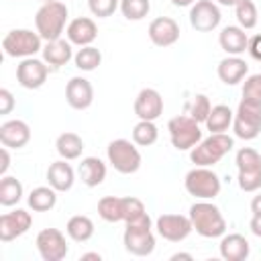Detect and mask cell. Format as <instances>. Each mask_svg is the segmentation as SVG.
Listing matches in <instances>:
<instances>
[{
	"mask_svg": "<svg viewBox=\"0 0 261 261\" xmlns=\"http://www.w3.org/2000/svg\"><path fill=\"white\" fill-rule=\"evenodd\" d=\"M194 230L204 239H218L226 232V220L216 204L210 200H200L190 206L188 212Z\"/></svg>",
	"mask_w": 261,
	"mask_h": 261,
	"instance_id": "6da1fadb",
	"label": "cell"
},
{
	"mask_svg": "<svg viewBox=\"0 0 261 261\" xmlns=\"http://www.w3.org/2000/svg\"><path fill=\"white\" fill-rule=\"evenodd\" d=\"M67 16H69V10L63 2H59V0L45 2L35 14V27H37V33L41 35V39L45 43L61 39V33L67 29L65 27Z\"/></svg>",
	"mask_w": 261,
	"mask_h": 261,
	"instance_id": "7a4b0ae2",
	"label": "cell"
},
{
	"mask_svg": "<svg viewBox=\"0 0 261 261\" xmlns=\"http://www.w3.org/2000/svg\"><path fill=\"white\" fill-rule=\"evenodd\" d=\"M124 249L135 257H147L155 251V234L151 226V216L143 214L141 218L126 222L124 234H122Z\"/></svg>",
	"mask_w": 261,
	"mask_h": 261,
	"instance_id": "3957f363",
	"label": "cell"
},
{
	"mask_svg": "<svg viewBox=\"0 0 261 261\" xmlns=\"http://www.w3.org/2000/svg\"><path fill=\"white\" fill-rule=\"evenodd\" d=\"M232 147H234V139L228 137L226 133H210V137L202 139L196 147L190 149V159L200 167H212Z\"/></svg>",
	"mask_w": 261,
	"mask_h": 261,
	"instance_id": "277c9868",
	"label": "cell"
},
{
	"mask_svg": "<svg viewBox=\"0 0 261 261\" xmlns=\"http://www.w3.org/2000/svg\"><path fill=\"white\" fill-rule=\"evenodd\" d=\"M239 175L237 184L243 192H257L261 190V153L253 147H243L237 151L234 157Z\"/></svg>",
	"mask_w": 261,
	"mask_h": 261,
	"instance_id": "5b68a950",
	"label": "cell"
},
{
	"mask_svg": "<svg viewBox=\"0 0 261 261\" xmlns=\"http://www.w3.org/2000/svg\"><path fill=\"white\" fill-rule=\"evenodd\" d=\"M2 49L6 57H35L39 51H43V39L41 35L29 29H12L2 39Z\"/></svg>",
	"mask_w": 261,
	"mask_h": 261,
	"instance_id": "8992f818",
	"label": "cell"
},
{
	"mask_svg": "<svg viewBox=\"0 0 261 261\" xmlns=\"http://www.w3.org/2000/svg\"><path fill=\"white\" fill-rule=\"evenodd\" d=\"M184 186H186V192L198 200H214L222 188L220 177L210 167H200V165H196L186 173Z\"/></svg>",
	"mask_w": 261,
	"mask_h": 261,
	"instance_id": "52a82bcc",
	"label": "cell"
},
{
	"mask_svg": "<svg viewBox=\"0 0 261 261\" xmlns=\"http://www.w3.org/2000/svg\"><path fill=\"white\" fill-rule=\"evenodd\" d=\"M106 157H108V163L118 173H124V175H130V173L139 171L141 161H143L137 145L133 141H128V139L110 141L108 147H106Z\"/></svg>",
	"mask_w": 261,
	"mask_h": 261,
	"instance_id": "ba28073f",
	"label": "cell"
},
{
	"mask_svg": "<svg viewBox=\"0 0 261 261\" xmlns=\"http://www.w3.org/2000/svg\"><path fill=\"white\" fill-rule=\"evenodd\" d=\"M232 130H234V137L243 141L257 139L261 133V104L243 98L232 118Z\"/></svg>",
	"mask_w": 261,
	"mask_h": 261,
	"instance_id": "9c48e42d",
	"label": "cell"
},
{
	"mask_svg": "<svg viewBox=\"0 0 261 261\" xmlns=\"http://www.w3.org/2000/svg\"><path fill=\"white\" fill-rule=\"evenodd\" d=\"M167 130H169L171 145H173L177 151H190L192 147H196V145L202 141L200 122H196L190 114L173 116V118L167 122Z\"/></svg>",
	"mask_w": 261,
	"mask_h": 261,
	"instance_id": "30bf717a",
	"label": "cell"
},
{
	"mask_svg": "<svg viewBox=\"0 0 261 261\" xmlns=\"http://www.w3.org/2000/svg\"><path fill=\"white\" fill-rule=\"evenodd\" d=\"M35 245L43 261H61L69 253L65 234L59 228H43L37 234Z\"/></svg>",
	"mask_w": 261,
	"mask_h": 261,
	"instance_id": "8fae6325",
	"label": "cell"
},
{
	"mask_svg": "<svg viewBox=\"0 0 261 261\" xmlns=\"http://www.w3.org/2000/svg\"><path fill=\"white\" fill-rule=\"evenodd\" d=\"M220 20H222L220 8L212 0H198L190 8V24L198 33H210L218 29Z\"/></svg>",
	"mask_w": 261,
	"mask_h": 261,
	"instance_id": "7c38bea8",
	"label": "cell"
},
{
	"mask_svg": "<svg viewBox=\"0 0 261 261\" xmlns=\"http://www.w3.org/2000/svg\"><path fill=\"white\" fill-rule=\"evenodd\" d=\"M155 228H157V234L169 243H179L188 239L190 232L194 230L190 216H184V214H161L155 220Z\"/></svg>",
	"mask_w": 261,
	"mask_h": 261,
	"instance_id": "4fadbf2b",
	"label": "cell"
},
{
	"mask_svg": "<svg viewBox=\"0 0 261 261\" xmlns=\"http://www.w3.org/2000/svg\"><path fill=\"white\" fill-rule=\"evenodd\" d=\"M47 75H49V65L45 63V59L24 57L16 65V82L27 90L41 88L47 82Z\"/></svg>",
	"mask_w": 261,
	"mask_h": 261,
	"instance_id": "5bb4252c",
	"label": "cell"
},
{
	"mask_svg": "<svg viewBox=\"0 0 261 261\" xmlns=\"http://www.w3.org/2000/svg\"><path fill=\"white\" fill-rule=\"evenodd\" d=\"M33 224V216L31 212L16 208L12 212H4L0 216V241L2 243H10L18 237H22Z\"/></svg>",
	"mask_w": 261,
	"mask_h": 261,
	"instance_id": "9a60e30c",
	"label": "cell"
},
{
	"mask_svg": "<svg viewBox=\"0 0 261 261\" xmlns=\"http://www.w3.org/2000/svg\"><path fill=\"white\" fill-rule=\"evenodd\" d=\"M149 39L157 47H171L179 39V24L171 16H157L149 22Z\"/></svg>",
	"mask_w": 261,
	"mask_h": 261,
	"instance_id": "2e32d148",
	"label": "cell"
},
{
	"mask_svg": "<svg viewBox=\"0 0 261 261\" xmlns=\"http://www.w3.org/2000/svg\"><path fill=\"white\" fill-rule=\"evenodd\" d=\"M133 108L139 120H157L163 114V98L155 88H143L137 94Z\"/></svg>",
	"mask_w": 261,
	"mask_h": 261,
	"instance_id": "e0dca14e",
	"label": "cell"
},
{
	"mask_svg": "<svg viewBox=\"0 0 261 261\" xmlns=\"http://www.w3.org/2000/svg\"><path fill=\"white\" fill-rule=\"evenodd\" d=\"M65 100H67V104H69L71 108H75V110H86V108H90L92 102H94V88H92L90 80L80 77V75L71 77V80L67 82V86H65Z\"/></svg>",
	"mask_w": 261,
	"mask_h": 261,
	"instance_id": "ac0fdd59",
	"label": "cell"
},
{
	"mask_svg": "<svg viewBox=\"0 0 261 261\" xmlns=\"http://www.w3.org/2000/svg\"><path fill=\"white\" fill-rule=\"evenodd\" d=\"M65 37L71 45H77V47H86V45H92L98 37V27L92 18L88 16H77L73 20L67 22V29H65Z\"/></svg>",
	"mask_w": 261,
	"mask_h": 261,
	"instance_id": "d6986e66",
	"label": "cell"
},
{
	"mask_svg": "<svg viewBox=\"0 0 261 261\" xmlns=\"http://www.w3.org/2000/svg\"><path fill=\"white\" fill-rule=\"evenodd\" d=\"M31 141V128L24 120L12 118L0 124V143L8 149H22Z\"/></svg>",
	"mask_w": 261,
	"mask_h": 261,
	"instance_id": "ffe728a7",
	"label": "cell"
},
{
	"mask_svg": "<svg viewBox=\"0 0 261 261\" xmlns=\"http://www.w3.org/2000/svg\"><path fill=\"white\" fill-rule=\"evenodd\" d=\"M218 45L226 55H241L249 47V35L239 24H228L220 31Z\"/></svg>",
	"mask_w": 261,
	"mask_h": 261,
	"instance_id": "44dd1931",
	"label": "cell"
},
{
	"mask_svg": "<svg viewBox=\"0 0 261 261\" xmlns=\"http://www.w3.org/2000/svg\"><path fill=\"white\" fill-rule=\"evenodd\" d=\"M218 251L224 261H245L251 253V245L243 234L230 232V234H222Z\"/></svg>",
	"mask_w": 261,
	"mask_h": 261,
	"instance_id": "7402d4cb",
	"label": "cell"
},
{
	"mask_svg": "<svg viewBox=\"0 0 261 261\" xmlns=\"http://www.w3.org/2000/svg\"><path fill=\"white\" fill-rule=\"evenodd\" d=\"M216 73H218V77H220L222 84L234 86V84H239V82L245 80V75L249 73V65H247V61L241 59L239 55H226V57L218 63Z\"/></svg>",
	"mask_w": 261,
	"mask_h": 261,
	"instance_id": "603a6c76",
	"label": "cell"
},
{
	"mask_svg": "<svg viewBox=\"0 0 261 261\" xmlns=\"http://www.w3.org/2000/svg\"><path fill=\"white\" fill-rule=\"evenodd\" d=\"M41 53H43L45 63L49 67H53V69H59L61 65H65V63H69L73 59V49H71V43L67 39L47 41Z\"/></svg>",
	"mask_w": 261,
	"mask_h": 261,
	"instance_id": "cb8c5ba5",
	"label": "cell"
},
{
	"mask_svg": "<svg viewBox=\"0 0 261 261\" xmlns=\"http://www.w3.org/2000/svg\"><path fill=\"white\" fill-rule=\"evenodd\" d=\"M47 181L57 192H69L75 181V171L67 163V159H57L47 169Z\"/></svg>",
	"mask_w": 261,
	"mask_h": 261,
	"instance_id": "d4e9b609",
	"label": "cell"
},
{
	"mask_svg": "<svg viewBox=\"0 0 261 261\" xmlns=\"http://www.w3.org/2000/svg\"><path fill=\"white\" fill-rule=\"evenodd\" d=\"M77 175L84 186L96 188L106 179V163L100 157H84L77 165Z\"/></svg>",
	"mask_w": 261,
	"mask_h": 261,
	"instance_id": "484cf974",
	"label": "cell"
},
{
	"mask_svg": "<svg viewBox=\"0 0 261 261\" xmlns=\"http://www.w3.org/2000/svg\"><path fill=\"white\" fill-rule=\"evenodd\" d=\"M55 151L61 159H67V161H73L82 155L84 151V141L77 133H71V130H65L61 133L57 139H55Z\"/></svg>",
	"mask_w": 261,
	"mask_h": 261,
	"instance_id": "4316f807",
	"label": "cell"
},
{
	"mask_svg": "<svg viewBox=\"0 0 261 261\" xmlns=\"http://www.w3.org/2000/svg\"><path fill=\"white\" fill-rule=\"evenodd\" d=\"M29 208L35 210V212H47L51 208H55L57 204V190L51 188V186H39V188H33L29 198Z\"/></svg>",
	"mask_w": 261,
	"mask_h": 261,
	"instance_id": "83f0119b",
	"label": "cell"
},
{
	"mask_svg": "<svg viewBox=\"0 0 261 261\" xmlns=\"http://www.w3.org/2000/svg\"><path fill=\"white\" fill-rule=\"evenodd\" d=\"M65 232H67V237H69L71 241H75V243H86V241H90V239L94 237V222H92V218L86 216V214H75V216H71V218L67 220Z\"/></svg>",
	"mask_w": 261,
	"mask_h": 261,
	"instance_id": "f1b7e54d",
	"label": "cell"
},
{
	"mask_svg": "<svg viewBox=\"0 0 261 261\" xmlns=\"http://www.w3.org/2000/svg\"><path fill=\"white\" fill-rule=\"evenodd\" d=\"M232 118H234V112L226 104H216L212 106L204 124L210 133H226L228 126H232Z\"/></svg>",
	"mask_w": 261,
	"mask_h": 261,
	"instance_id": "f546056e",
	"label": "cell"
},
{
	"mask_svg": "<svg viewBox=\"0 0 261 261\" xmlns=\"http://www.w3.org/2000/svg\"><path fill=\"white\" fill-rule=\"evenodd\" d=\"M22 194H24V190H22L20 179H16L12 175H2L0 177V204L2 206L8 208V206L18 204L22 200Z\"/></svg>",
	"mask_w": 261,
	"mask_h": 261,
	"instance_id": "4dcf8cb0",
	"label": "cell"
},
{
	"mask_svg": "<svg viewBox=\"0 0 261 261\" xmlns=\"http://www.w3.org/2000/svg\"><path fill=\"white\" fill-rule=\"evenodd\" d=\"M98 216L106 222L122 220V198L120 196H104L98 202Z\"/></svg>",
	"mask_w": 261,
	"mask_h": 261,
	"instance_id": "1f68e13d",
	"label": "cell"
},
{
	"mask_svg": "<svg viewBox=\"0 0 261 261\" xmlns=\"http://www.w3.org/2000/svg\"><path fill=\"white\" fill-rule=\"evenodd\" d=\"M234 16H237V22L241 29L245 31H251L257 27L259 22V14H257V6L253 0H239L237 6H234Z\"/></svg>",
	"mask_w": 261,
	"mask_h": 261,
	"instance_id": "d6a6232c",
	"label": "cell"
},
{
	"mask_svg": "<svg viewBox=\"0 0 261 261\" xmlns=\"http://www.w3.org/2000/svg\"><path fill=\"white\" fill-rule=\"evenodd\" d=\"M73 63H75V67L82 69V71H94V69L102 63V53H100V49H96L94 45L80 47L77 53L73 55Z\"/></svg>",
	"mask_w": 261,
	"mask_h": 261,
	"instance_id": "836d02e7",
	"label": "cell"
},
{
	"mask_svg": "<svg viewBox=\"0 0 261 261\" xmlns=\"http://www.w3.org/2000/svg\"><path fill=\"white\" fill-rule=\"evenodd\" d=\"M159 137V128L155 126V120H139L133 126V143L139 147H151Z\"/></svg>",
	"mask_w": 261,
	"mask_h": 261,
	"instance_id": "e575fe53",
	"label": "cell"
},
{
	"mask_svg": "<svg viewBox=\"0 0 261 261\" xmlns=\"http://www.w3.org/2000/svg\"><path fill=\"white\" fill-rule=\"evenodd\" d=\"M151 10L149 0H120V12L126 20H143Z\"/></svg>",
	"mask_w": 261,
	"mask_h": 261,
	"instance_id": "d590c367",
	"label": "cell"
},
{
	"mask_svg": "<svg viewBox=\"0 0 261 261\" xmlns=\"http://www.w3.org/2000/svg\"><path fill=\"white\" fill-rule=\"evenodd\" d=\"M210 110H212V104H210L208 96H206V94H196L194 100H192V104H190L188 114H190L196 122L204 124L206 118H208V114H210Z\"/></svg>",
	"mask_w": 261,
	"mask_h": 261,
	"instance_id": "8d00e7d4",
	"label": "cell"
},
{
	"mask_svg": "<svg viewBox=\"0 0 261 261\" xmlns=\"http://www.w3.org/2000/svg\"><path fill=\"white\" fill-rule=\"evenodd\" d=\"M143 214H147L145 210V204L135 198V196H124L122 198V220L124 222H133L137 218H141Z\"/></svg>",
	"mask_w": 261,
	"mask_h": 261,
	"instance_id": "74e56055",
	"label": "cell"
},
{
	"mask_svg": "<svg viewBox=\"0 0 261 261\" xmlns=\"http://www.w3.org/2000/svg\"><path fill=\"white\" fill-rule=\"evenodd\" d=\"M88 8L98 18H108L114 14L116 8H120V0H88Z\"/></svg>",
	"mask_w": 261,
	"mask_h": 261,
	"instance_id": "f35d334b",
	"label": "cell"
},
{
	"mask_svg": "<svg viewBox=\"0 0 261 261\" xmlns=\"http://www.w3.org/2000/svg\"><path fill=\"white\" fill-rule=\"evenodd\" d=\"M243 98L261 104V73H253L243 84Z\"/></svg>",
	"mask_w": 261,
	"mask_h": 261,
	"instance_id": "ab89813d",
	"label": "cell"
},
{
	"mask_svg": "<svg viewBox=\"0 0 261 261\" xmlns=\"http://www.w3.org/2000/svg\"><path fill=\"white\" fill-rule=\"evenodd\" d=\"M14 108V96L10 90L2 88L0 90V114H10Z\"/></svg>",
	"mask_w": 261,
	"mask_h": 261,
	"instance_id": "60d3db41",
	"label": "cell"
},
{
	"mask_svg": "<svg viewBox=\"0 0 261 261\" xmlns=\"http://www.w3.org/2000/svg\"><path fill=\"white\" fill-rule=\"evenodd\" d=\"M247 51H249V55H251L253 59L261 61V35H255V37L249 39V47H247Z\"/></svg>",
	"mask_w": 261,
	"mask_h": 261,
	"instance_id": "b9f144b4",
	"label": "cell"
},
{
	"mask_svg": "<svg viewBox=\"0 0 261 261\" xmlns=\"http://www.w3.org/2000/svg\"><path fill=\"white\" fill-rule=\"evenodd\" d=\"M0 157H2V163H0V177H2V175H6V171H8V167H10L8 147H4V145H2V149H0Z\"/></svg>",
	"mask_w": 261,
	"mask_h": 261,
	"instance_id": "7bdbcfd3",
	"label": "cell"
},
{
	"mask_svg": "<svg viewBox=\"0 0 261 261\" xmlns=\"http://www.w3.org/2000/svg\"><path fill=\"white\" fill-rule=\"evenodd\" d=\"M249 228H251V232H253L255 237L261 239V214H253V218H251V222H249Z\"/></svg>",
	"mask_w": 261,
	"mask_h": 261,
	"instance_id": "ee69618b",
	"label": "cell"
},
{
	"mask_svg": "<svg viewBox=\"0 0 261 261\" xmlns=\"http://www.w3.org/2000/svg\"><path fill=\"white\" fill-rule=\"evenodd\" d=\"M251 212L253 214H261V192L251 200Z\"/></svg>",
	"mask_w": 261,
	"mask_h": 261,
	"instance_id": "f6af8a7d",
	"label": "cell"
},
{
	"mask_svg": "<svg viewBox=\"0 0 261 261\" xmlns=\"http://www.w3.org/2000/svg\"><path fill=\"white\" fill-rule=\"evenodd\" d=\"M88 259H96V261H100L102 255H100V253H84V255H82V261H88Z\"/></svg>",
	"mask_w": 261,
	"mask_h": 261,
	"instance_id": "bcb514c9",
	"label": "cell"
},
{
	"mask_svg": "<svg viewBox=\"0 0 261 261\" xmlns=\"http://www.w3.org/2000/svg\"><path fill=\"white\" fill-rule=\"evenodd\" d=\"M194 2H196V0H171V4H173V6H179V8H181V6H192Z\"/></svg>",
	"mask_w": 261,
	"mask_h": 261,
	"instance_id": "7dc6e473",
	"label": "cell"
},
{
	"mask_svg": "<svg viewBox=\"0 0 261 261\" xmlns=\"http://www.w3.org/2000/svg\"><path fill=\"white\" fill-rule=\"evenodd\" d=\"M171 259L175 261V259H192V255L190 253H175V255H171Z\"/></svg>",
	"mask_w": 261,
	"mask_h": 261,
	"instance_id": "c3c4849f",
	"label": "cell"
},
{
	"mask_svg": "<svg viewBox=\"0 0 261 261\" xmlns=\"http://www.w3.org/2000/svg\"><path fill=\"white\" fill-rule=\"evenodd\" d=\"M220 6H237V2L239 0H216Z\"/></svg>",
	"mask_w": 261,
	"mask_h": 261,
	"instance_id": "681fc988",
	"label": "cell"
},
{
	"mask_svg": "<svg viewBox=\"0 0 261 261\" xmlns=\"http://www.w3.org/2000/svg\"><path fill=\"white\" fill-rule=\"evenodd\" d=\"M41 2H43V4H45V2H53V0H41Z\"/></svg>",
	"mask_w": 261,
	"mask_h": 261,
	"instance_id": "f907efd6",
	"label": "cell"
},
{
	"mask_svg": "<svg viewBox=\"0 0 261 261\" xmlns=\"http://www.w3.org/2000/svg\"><path fill=\"white\" fill-rule=\"evenodd\" d=\"M16 2H18V0H16Z\"/></svg>",
	"mask_w": 261,
	"mask_h": 261,
	"instance_id": "816d5d0a",
	"label": "cell"
}]
</instances>
